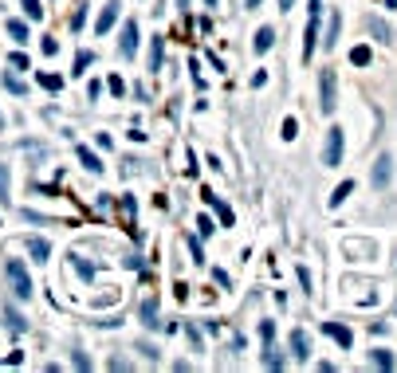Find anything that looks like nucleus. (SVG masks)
I'll return each mask as SVG.
<instances>
[{
	"label": "nucleus",
	"instance_id": "20",
	"mask_svg": "<svg viewBox=\"0 0 397 373\" xmlns=\"http://www.w3.org/2000/svg\"><path fill=\"white\" fill-rule=\"evenodd\" d=\"M20 8L28 12V20H44V4L39 0H20Z\"/></svg>",
	"mask_w": 397,
	"mask_h": 373
},
{
	"label": "nucleus",
	"instance_id": "16",
	"mask_svg": "<svg viewBox=\"0 0 397 373\" xmlns=\"http://www.w3.org/2000/svg\"><path fill=\"white\" fill-rule=\"evenodd\" d=\"M4 322H8V330H12V334H24V330H28V322L12 311V307H4Z\"/></svg>",
	"mask_w": 397,
	"mask_h": 373
},
{
	"label": "nucleus",
	"instance_id": "3",
	"mask_svg": "<svg viewBox=\"0 0 397 373\" xmlns=\"http://www.w3.org/2000/svg\"><path fill=\"white\" fill-rule=\"evenodd\" d=\"M319 16H323V0H311V16H307V44H303V60L311 63L315 48H319Z\"/></svg>",
	"mask_w": 397,
	"mask_h": 373
},
{
	"label": "nucleus",
	"instance_id": "30",
	"mask_svg": "<svg viewBox=\"0 0 397 373\" xmlns=\"http://www.w3.org/2000/svg\"><path fill=\"white\" fill-rule=\"evenodd\" d=\"M189 252H193L197 264H205V252H201V240H197V236H189Z\"/></svg>",
	"mask_w": 397,
	"mask_h": 373
},
{
	"label": "nucleus",
	"instance_id": "24",
	"mask_svg": "<svg viewBox=\"0 0 397 373\" xmlns=\"http://www.w3.org/2000/svg\"><path fill=\"white\" fill-rule=\"evenodd\" d=\"M142 318H145V326H157V302L154 299L142 302Z\"/></svg>",
	"mask_w": 397,
	"mask_h": 373
},
{
	"label": "nucleus",
	"instance_id": "9",
	"mask_svg": "<svg viewBox=\"0 0 397 373\" xmlns=\"http://www.w3.org/2000/svg\"><path fill=\"white\" fill-rule=\"evenodd\" d=\"M291 354H295V361H311V346H307L303 330H291Z\"/></svg>",
	"mask_w": 397,
	"mask_h": 373
},
{
	"label": "nucleus",
	"instance_id": "31",
	"mask_svg": "<svg viewBox=\"0 0 397 373\" xmlns=\"http://www.w3.org/2000/svg\"><path fill=\"white\" fill-rule=\"evenodd\" d=\"M71 365H75V370H91V358H87V354H79V349H75V354H71Z\"/></svg>",
	"mask_w": 397,
	"mask_h": 373
},
{
	"label": "nucleus",
	"instance_id": "17",
	"mask_svg": "<svg viewBox=\"0 0 397 373\" xmlns=\"http://www.w3.org/2000/svg\"><path fill=\"white\" fill-rule=\"evenodd\" d=\"M161 48H166V39L154 36V44H150V71H161Z\"/></svg>",
	"mask_w": 397,
	"mask_h": 373
},
{
	"label": "nucleus",
	"instance_id": "26",
	"mask_svg": "<svg viewBox=\"0 0 397 373\" xmlns=\"http://www.w3.org/2000/svg\"><path fill=\"white\" fill-rule=\"evenodd\" d=\"M91 63H95V55H91V51H79V55H75V71H87Z\"/></svg>",
	"mask_w": 397,
	"mask_h": 373
},
{
	"label": "nucleus",
	"instance_id": "39",
	"mask_svg": "<svg viewBox=\"0 0 397 373\" xmlns=\"http://www.w3.org/2000/svg\"><path fill=\"white\" fill-rule=\"evenodd\" d=\"M205 4H209V8H217V4H220V0H205Z\"/></svg>",
	"mask_w": 397,
	"mask_h": 373
},
{
	"label": "nucleus",
	"instance_id": "27",
	"mask_svg": "<svg viewBox=\"0 0 397 373\" xmlns=\"http://www.w3.org/2000/svg\"><path fill=\"white\" fill-rule=\"evenodd\" d=\"M4 87H8V91H12V95H24L28 87L20 83V79H16V75H4Z\"/></svg>",
	"mask_w": 397,
	"mask_h": 373
},
{
	"label": "nucleus",
	"instance_id": "21",
	"mask_svg": "<svg viewBox=\"0 0 397 373\" xmlns=\"http://www.w3.org/2000/svg\"><path fill=\"white\" fill-rule=\"evenodd\" d=\"M350 193H354V181H342V185H338L335 193H330V205H342V201H346Z\"/></svg>",
	"mask_w": 397,
	"mask_h": 373
},
{
	"label": "nucleus",
	"instance_id": "4",
	"mask_svg": "<svg viewBox=\"0 0 397 373\" xmlns=\"http://www.w3.org/2000/svg\"><path fill=\"white\" fill-rule=\"evenodd\" d=\"M342 149H346V138H342V130H326V149H323V165H342Z\"/></svg>",
	"mask_w": 397,
	"mask_h": 373
},
{
	"label": "nucleus",
	"instance_id": "13",
	"mask_svg": "<svg viewBox=\"0 0 397 373\" xmlns=\"http://www.w3.org/2000/svg\"><path fill=\"white\" fill-rule=\"evenodd\" d=\"M338 32H342V16L330 12V28H326V36H323V48H335V44H338Z\"/></svg>",
	"mask_w": 397,
	"mask_h": 373
},
{
	"label": "nucleus",
	"instance_id": "2",
	"mask_svg": "<svg viewBox=\"0 0 397 373\" xmlns=\"http://www.w3.org/2000/svg\"><path fill=\"white\" fill-rule=\"evenodd\" d=\"M335 107H338L335 71H319V110H323V114H335Z\"/></svg>",
	"mask_w": 397,
	"mask_h": 373
},
{
	"label": "nucleus",
	"instance_id": "33",
	"mask_svg": "<svg viewBox=\"0 0 397 373\" xmlns=\"http://www.w3.org/2000/svg\"><path fill=\"white\" fill-rule=\"evenodd\" d=\"M295 130H299V126H295V118L283 122V142H291V138H295Z\"/></svg>",
	"mask_w": 397,
	"mask_h": 373
},
{
	"label": "nucleus",
	"instance_id": "5",
	"mask_svg": "<svg viewBox=\"0 0 397 373\" xmlns=\"http://www.w3.org/2000/svg\"><path fill=\"white\" fill-rule=\"evenodd\" d=\"M118 51H122V60H134V55H138V24H134V20H126V24H122Z\"/></svg>",
	"mask_w": 397,
	"mask_h": 373
},
{
	"label": "nucleus",
	"instance_id": "22",
	"mask_svg": "<svg viewBox=\"0 0 397 373\" xmlns=\"http://www.w3.org/2000/svg\"><path fill=\"white\" fill-rule=\"evenodd\" d=\"M39 87H44V91H60L63 79L60 75H51V71H39Z\"/></svg>",
	"mask_w": 397,
	"mask_h": 373
},
{
	"label": "nucleus",
	"instance_id": "37",
	"mask_svg": "<svg viewBox=\"0 0 397 373\" xmlns=\"http://www.w3.org/2000/svg\"><path fill=\"white\" fill-rule=\"evenodd\" d=\"M291 4H295V0H279V12H288Z\"/></svg>",
	"mask_w": 397,
	"mask_h": 373
},
{
	"label": "nucleus",
	"instance_id": "8",
	"mask_svg": "<svg viewBox=\"0 0 397 373\" xmlns=\"http://www.w3.org/2000/svg\"><path fill=\"white\" fill-rule=\"evenodd\" d=\"M28 252H32V260H36V264H48L51 244L44 240V236H28Z\"/></svg>",
	"mask_w": 397,
	"mask_h": 373
},
{
	"label": "nucleus",
	"instance_id": "32",
	"mask_svg": "<svg viewBox=\"0 0 397 373\" xmlns=\"http://www.w3.org/2000/svg\"><path fill=\"white\" fill-rule=\"evenodd\" d=\"M272 334H276V326H272V322H260V338H264V346H272Z\"/></svg>",
	"mask_w": 397,
	"mask_h": 373
},
{
	"label": "nucleus",
	"instance_id": "18",
	"mask_svg": "<svg viewBox=\"0 0 397 373\" xmlns=\"http://www.w3.org/2000/svg\"><path fill=\"white\" fill-rule=\"evenodd\" d=\"M79 161H83V165L91 169V173H103V161H98V157L91 154V149H87V145H79Z\"/></svg>",
	"mask_w": 397,
	"mask_h": 373
},
{
	"label": "nucleus",
	"instance_id": "1",
	"mask_svg": "<svg viewBox=\"0 0 397 373\" xmlns=\"http://www.w3.org/2000/svg\"><path fill=\"white\" fill-rule=\"evenodd\" d=\"M4 279H8V291H12L16 299L20 302H28L32 299V275H28V267L20 264V260H8V264H4Z\"/></svg>",
	"mask_w": 397,
	"mask_h": 373
},
{
	"label": "nucleus",
	"instance_id": "28",
	"mask_svg": "<svg viewBox=\"0 0 397 373\" xmlns=\"http://www.w3.org/2000/svg\"><path fill=\"white\" fill-rule=\"evenodd\" d=\"M107 87H110V95H126V83H122V79H118V75H110V79H107Z\"/></svg>",
	"mask_w": 397,
	"mask_h": 373
},
{
	"label": "nucleus",
	"instance_id": "6",
	"mask_svg": "<svg viewBox=\"0 0 397 373\" xmlns=\"http://www.w3.org/2000/svg\"><path fill=\"white\" fill-rule=\"evenodd\" d=\"M389 181H394V157L382 154L378 161H373V189H385Z\"/></svg>",
	"mask_w": 397,
	"mask_h": 373
},
{
	"label": "nucleus",
	"instance_id": "29",
	"mask_svg": "<svg viewBox=\"0 0 397 373\" xmlns=\"http://www.w3.org/2000/svg\"><path fill=\"white\" fill-rule=\"evenodd\" d=\"M350 63L366 67V63H370V51H366V48H354V51H350Z\"/></svg>",
	"mask_w": 397,
	"mask_h": 373
},
{
	"label": "nucleus",
	"instance_id": "38",
	"mask_svg": "<svg viewBox=\"0 0 397 373\" xmlns=\"http://www.w3.org/2000/svg\"><path fill=\"white\" fill-rule=\"evenodd\" d=\"M177 8H181V12H185V8H189V0H177Z\"/></svg>",
	"mask_w": 397,
	"mask_h": 373
},
{
	"label": "nucleus",
	"instance_id": "11",
	"mask_svg": "<svg viewBox=\"0 0 397 373\" xmlns=\"http://www.w3.org/2000/svg\"><path fill=\"white\" fill-rule=\"evenodd\" d=\"M323 330H326V334H330V338H335V342H338V346H342V349H350V342H354V334H350V326H338V322H326V326H323Z\"/></svg>",
	"mask_w": 397,
	"mask_h": 373
},
{
	"label": "nucleus",
	"instance_id": "23",
	"mask_svg": "<svg viewBox=\"0 0 397 373\" xmlns=\"http://www.w3.org/2000/svg\"><path fill=\"white\" fill-rule=\"evenodd\" d=\"M370 32L382 39V44H389V24H385V20H373V16H370Z\"/></svg>",
	"mask_w": 397,
	"mask_h": 373
},
{
	"label": "nucleus",
	"instance_id": "10",
	"mask_svg": "<svg viewBox=\"0 0 397 373\" xmlns=\"http://www.w3.org/2000/svg\"><path fill=\"white\" fill-rule=\"evenodd\" d=\"M201 197H205L209 205L217 208V217H220V224H224V228H229V224H232V208L224 205V201H217V193H213V189H205V193H201Z\"/></svg>",
	"mask_w": 397,
	"mask_h": 373
},
{
	"label": "nucleus",
	"instance_id": "40",
	"mask_svg": "<svg viewBox=\"0 0 397 373\" xmlns=\"http://www.w3.org/2000/svg\"><path fill=\"white\" fill-rule=\"evenodd\" d=\"M244 4H248V8H256V4H260V0H244Z\"/></svg>",
	"mask_w": 397,
	"mask_h": 373
},
{
	"label": "nucleus",
	"instance_id": "12",
	"mask_svg": "<svg viewBox=\"0 0 397 373\" xmlns=\"http://www.w3.org/2000/svg\"><path fill=\"white\" fill-rule=\"evenodd\" d=\"M342 252H346V255H378V244H370V240H346V244H342Z\"/></svg>",
	"mask_w": 397,
	"mask_h": 373
},
{
	"label": "nucleus",
	"instance_id": "19",
	"mask_svg": "<svg viewBox=\"0 0 397 373\" xmlns=\"http://www.w3.org/2000/svg\"><path fill=\"white\" fill-rule=\"evenodd\" d=\"M8 36H12L16 44H28V24L24 20H8Z\"/></svg>",
	"mask_w": 397,
	"mask_h": 373
},
{
	"label": "nucleus",
	"instance_id": "25",
	"mask_svg": "<svg viewBox=\"0 0 397 373\" xmlns=\"http://www.w3.org/2000/svg\"><path fill=\"white\" fill-rule=\"evenodd\" d=\"M12 193H8V165H0V205H8Z\"/></svg>",
	"mask_w": 397,
	"mask_h": 373
},
{
	"label": "nucleus",
	"instance_id": "7",
	"mask_svg": "<svg viewBox=\"0 0 397 373\" xmlns=\"http://www.w3.org/2000/svg\"><path fill=\"white\" fill-rule=\"evenodd\" d=\"M114 20H118V0L103 4V12H98V20H95V36H107L110 28H114Z\"/></svg>",
	"mask_w": 397,
	"mask_h": 373
},
{
	"label": "nucleus",
	"instance_id": "14",
	"mask_svg": "<svg viewBox=\"0 0 397 373\" xmlns=\"http://www.w3.org/2000/svg\"><path fill=\"white\" fill-rule=\"evenodd\" d=\"M370 365H378L382 373H389V370H394V354H389V349H373V354H370Z\"/></svg>",
	"mask_w": 397,
	"mask_h": 373
},
{
	"label": "nucleus",
	"instance_id": "36",
	"mask_svg": "<svg viewBox=\"0 0 397 373\" xmlns=\"http://www.w3.org/2000/svg\"><path fill=\"white\" fill-rule=\"evenodd\" d=\"M75 267H79V275H83V279H95V267H87V264H79V260H75Z\"/></svg>",
	"mask_w": 397,
	"mask_h": 373
},
{
	"label": "nucleus",
	"instance_id": "35",
	"mask_svg": "<svg viewBox=\"0 0 397 373\" xmlns=\"http://www.w3.org/2000/svg\"><path fill=\"white\" fill-rule=\"evenodd\" d=\"M12 67H16V71H24V67H28V55H24V51H16V55H12Z\"/></svg>",
	"mask_w": 397,
	"mask_h": 373
},
{
	"label": "nucleus",
	"instance_id": "34",
	"mask_svg": "<svg viewBox=\"0 0 397 373\" xmlns=\"http://www.w3.org/2000/svg\"><path fill=\"white\" fill-rule=\"evenodd\" d=\"M197 228H201V236H213V232H217V228H213V220H209V217H201V220H197Z\"/></svg>",
	"mask_w": 397,
	"mask_h": 373
},
{
	"label": "nucleus",
	"instance_id": "15",
	"mask_svg": "<svg viewBox=\"0 0 397 373\" xmlns=\"http://www.w3.org/2000/svg\"><path fill=\"white\" fill-rule=\"evenodd\" d=\"M272 44H276V32H272V28H260V32H256V51L264 55V51H272Z\"/></svg>",
	"mask_w": 397,
	"mask_h": 373
}]
</instances>
